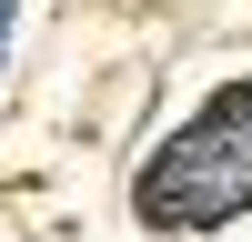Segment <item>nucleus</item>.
<instances>
[{"label":"nucleus","mask_w":252,"mask_h":242,"mask_svg":"<svg viewBox=\"0 0 252 242\" xmlns=\"http://www.w3.org/2000/svg\"><path fill=\"white\" fill-rule=\"evenodd\" d=\"M232 121H242V91H222L212 121L141 182V202H152L161 222H212V212H232V202H252V131H242V151H232Z\"/></svg>","instance_id":"1"}]
</instances>
